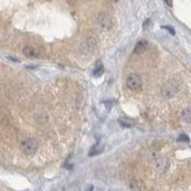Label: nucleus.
Returning <instances> with one entry per match:
<instances>
[{"mask_svg": "<svg viewBox=\"0 0 191 191\" xmlns=\"http://www.w3.org/2000/svg\"><path fill=\"white\" fill-rule=\"evenodd\" d=\"M97 24H99L102 28L109 29V28H112V26H113L112 18H110L108 14L101 13V14H99V17H97Z\"/></svg>", "mask_w": 191, "mask_h": 191, "instance_id": "20e7f679", "label": "nucleus"}, {"mask_svg": "<svg viewBox=\"0 0 191 191\" xmlns=\"http://www.w3.org/2000/svg\"><path fill=\"white\" fill-rule=\"evenodd\" d=\"M147 48H148V41H145V40H139V41H137V44L135 45L134 53H136V54H142V53L145 52Z\"/></svg>", "mask_w": 191, "mask_h": 191, "instance_id": "39448f33", "label": "nucleus"}, {"mask_svg": "<svg viewBox=\"0 0 191 191\" xmlns=\"http://www.w3.org/2000/svg\"><path fill=\"white\" fill-rule=\"evenodd\" d=\"M103 72H105V68H103V65L101 63V62H97V65H96V67H95V69H94V76H100V75H102L103 74Z\"/></svg>", "mask_w": 191, "mask_h": 191, "instance_id": "1a4fd4ad", "label": "nucleus"}, {"mask_svg": "<svg viewBox=\"0 0 191 191\" xmlns=\"http://www.w3.org/2000/svg\"><path fill=\"white\" fill-rule=\"evenodd\" d=\"M22 53H24L26 56H28V58H36V56L39 55L38 49L33 46H25L24 49H22Z\"/></svg>", "mask_w": 191, "mask_h": 191, "instance_id": "423d86ee", "label": "nucleus"}, {"mask_svg": "<svg viewBox=\"0 0 191 191\" xmlns=\"http://www.w3.org/2000/svg\"><path fill=\"white\" fill-rule=\"evenodd\" d=\"M182 119L186 123H191V108H185L182 112Z\"/></svg>", "mask_w": 191, "mask_h": 191, "instance_id": "6e6552de", "label": "nucleus"}, {"mask_svg": "<svg viewBox=\"0 0 191 191\" xmlns=\"http://www.w3.org/2000/svg\"><path fill=\"white\" fill-rule=\"evenodd\" d=\"M178 141H179V142H189V137H188L186 135H181V136L178 137Z\"/></svg>", "mask_w": 191, "mask_h": 191, "instance_id": "9d476101", "label": "nucleus"}, {"mask_svg": "<svg viewBox=\"0 0 191 191\" xmlns=\"http://www.w3.org/2000/svg\"><path fill=\"white\" fill-rule=\"evenodd\" d=\"M8 59H10V60H12V61H14V62H19V60H18V59H15V58H11V56H10Z\"/></svg>", "mask_w": 191, "mask_h": 191, "instance_id": "4468645a", "label": "nucleus"}, {"mask_svg": "<svg viewBox=\"0 0 191 191\" xmlns=\"http://www.w3.org/2000/svg\"><path fill=\"white\" fill-rule=\"evenodd\" d=\"M178 88H179V86H178L177 82L175 80H170V81H166L162 86L161 93L165 99H170L172 96H175V94H177Z\"/></svg>", "mask_w": 191, "mask_h": 191, "instance_id": "f03ea898", "label": "nucleus"}, {"mask_svg": "<svg viewBox=\"0 0 191 191\" xmlns=\"http://www.w3.org/2000/svg\"><path fill=\"white\" fill-rule=\"evenodd\" d=\"M162 28H164V29H168V31H169V32H170V33H171L172 35H175V29H174L172 27H170V26H163Z\"/></svg>", "mask_w": 191, "mask_h": 191, "instance_id": "f8f14e48", "label": "nucleus"}, {"mask_svg": "<svg viewBox=\"0 0 191 191\" xmlns=\"http://www.w3.org/2000/svg\"><path fill=\"white\" fill-rule=\"evenodd\" d=\"M125 83H127V87L130 90H134V92L141 90V88H142V79H141V76L139 74H136V73L129 74L128 78H127Z\"/></svg>", "mask_w": 191, "mask_h": 191, "instance_id": "7ed1b4c3", "label": "nucleus"}, {"mask_svg": "<svg viewBox=\"0 0 191 191\" xmlns=\"http://www.w3.org/2000/svg\"><path fill=\"white\" fill-rule=\"evenodd\" d=\"M92 190H93V185H89L88 189H87V191H92Z\"/></svg>", "mask_w": 191, "mask_h": 191, "instance_id": "2eb2a0df", "label": "nucleus"}, {"mask_svg": "<svg viewBox=\"0 0 191 191\" xmlns=\"http://www.w3.org/2000/svg\"><path fill=\"white\" fill-rule=\"evenodd\" d=\"M113 2H117V1H119V0H112Z\"/></svg>", "mask_w": 191, "mask_h": 191, "instance_id": "dca6fc26", "label": "nucleus"}, {"mask_svg": "<svg viewBox=\"0 0 191 191\" xmlns=\"http://www.w3.org/2000/svg\"><path fill=\"white\" fill-rule=\"evenodd\" d=\"M164 1H165V4H166L169 7L172 6V0H164Z\"/></svg>", "mask_w": 191, "mask_h": 191, "instance_id": "ddd939ff", "label": "nucleus"}, {"mask_svg": "<svg viewBox=\"0 0 191 191\" xmlns=\"http://www.w3.org/2000/svg\"><path fill=\"white\" fill-rule=\"evenodd\" d=\"M150 25H151V20H145L144 21V24H143V28H144V29H147V28H149V27H150Z\"/></svg>", "mask_w": 191, "mask_h": 191, "instance_id": "9b49d317", "label": "nucleus"}, {"mask_svg": "<svg viewBox=\"0 0 191 191\" xmlns=\"http://www.w3.org/2000/svg\"><path fill=\"white\" fill-rule=\"evenodd\" d=\"M38 147H39V143L33 137L24 139L20 143V149L25 155H33L34 152L38 150Z\"/></svg>", "mask_w": 191, "mask_h": 191, "instance_id": "f257e3e1", "label": "nucleus"}, {"mask_svg": "<svg viewBox=\"0 0 191 191\" xmlns=\"http://www.w3.org/2000/svg\"><path fill=\"white\" fill-rule=\"evenodd\" d=\"M119 123L122 127H124V128H130V127H132V125L135 124V122L132 119H125V117L119 119Z\"/></svg>", "mask_w": 191, "mask_h": 191, "instance_id": "0eeeda50", "label": "nucleus"}]
</instances>
